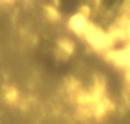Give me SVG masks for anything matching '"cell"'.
I'll use <instances>...</instances> for the list:
<instances>
[{"label":"cell","instance_id":"1","mask_svg":"<svg viewBox=\"0 0 130 124\" xmlns=\"http://www.w3.org/2000/svg\"><path fill=\"white\" fill-rule=\"evenodd\" d=\"M77 7V4L75 2H65L62 4V8L64 12H72Z\"/></svg>","mask_w":130,"mask_h":124}]
</instances>
